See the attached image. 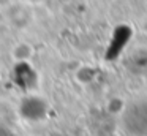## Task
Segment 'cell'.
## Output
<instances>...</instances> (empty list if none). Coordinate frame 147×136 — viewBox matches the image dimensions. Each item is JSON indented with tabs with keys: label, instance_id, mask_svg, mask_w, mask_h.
<instances>
[{
	"label": "cell",
	"instance_id": "obj_2",
	"mask_svg": "<svg viewBox=\"0 0 147 136\" xmlns=\"http://www.w3.org/2000/svg\"><path fill=\"white\" fill-rule=\"evenodd\" d=\"M33 55V46L27 41H21L16 43L11 47V59L16 62H29Z\"/></svg>",
	"mask_w": 147,
	"mask_h": 136
},
{
	"label": "cell",
	"instance_id": "obj_1",
	"mask_svg": "<svg viewBox=\"0 0 147 136\" xmlns=\"http://www.w3.org/2000/svg\"><path fill=\"white\" fill-rule=\"evenodd\" d=\"M21 114L26 119L40 120L43 117H46V114H48V104H46L45 98L30 95V97L24 98L22 104H21Z\"/></svg>",
	"mask_w": 147,
	"mask_h": 136
}]
</instances>
